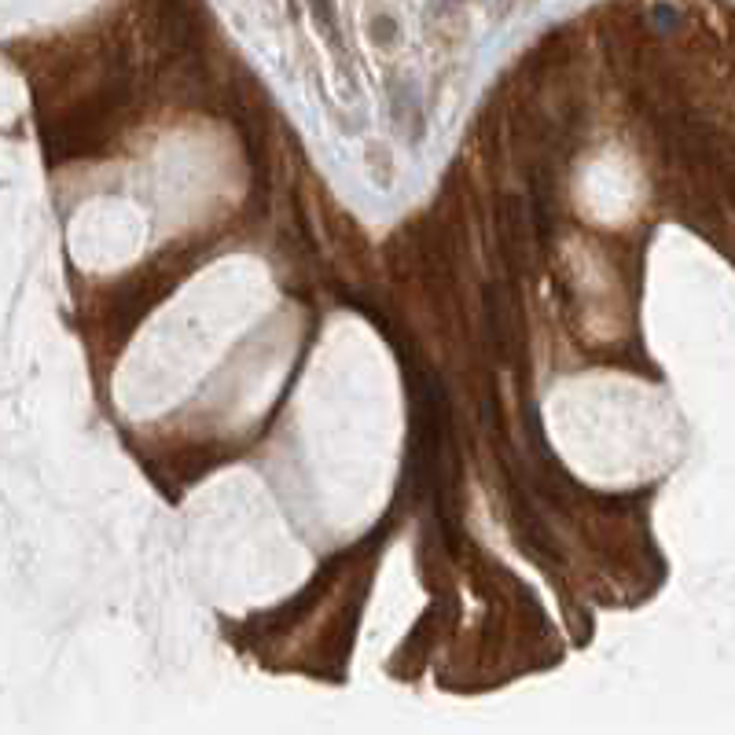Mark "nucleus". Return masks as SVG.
Segmentation results:
<instances>
[{"label": "nucleus", "instance_id": "1", "mask_svg": "<svg viewBox=\"0 0 735 735\" xmlns=\"http://www.w3.org/2000/svg\"><path fill=\"white\" fill-rule=\"evenodd\" d=\"M309 8H313V19L324 26L328 41L339 48V19H335V4H331V0H309Z\"/></svg>", "mask_w": 735, "mask_h": 735}, {"label": "nucleus", "instance_id": "2", "mask_svg": "<svg viewBox=\"0 0 735 735\" xmlns=\"http://www.w3.org/2000/svg\"><path fill=\"white\" fill-rule=\"evenodd\" d=\"M368 162H372V173L379 177V184H390V177H394V166H390V151L379 144L368 147Z\"/></svg>", "mask_w": 735, "mask_h": 735}, {"label": "nucleus", "instance_id": "3", "mask_svg": "<svg viewBox=\"0 0 735 735\" xmlns=\"http://www.w3.org/2000/svg\"><path fill=\"white\" fill-rule=\"evenodd\" d=\"M375 41H383V45H390V41H394V34H397V26H394V19H375Z\"/></svg>", "mask_w": 735, "mask_h": 735}]
</instances>
